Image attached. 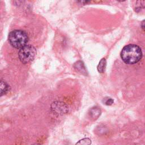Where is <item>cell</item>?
Wrapping results in <instances>:
<instances>
[{
  "instance_id": "6da1fadb",
  "label": "cell",
  "mask_w": 145,
  "mask_h": 145,
  "mask_svg": "<svg viewBox=\"0 0 145 145\" xmlns=\"http://www.w3.org/2000/svg\"><path fill=\"white\" fill-rule=\"evenodd\" d=\"M142 56L141 49L135 44H129L124 46L121 52L122 61L127 64L137 63L140 60Z\"/></svg>"
},
{
  "instance_id": "7a4b0ae2",
  "label": "cell",
  "mask_w": 145,
  "mask_h": 145,
  "mask_svg": "<svg viewBox=\"0 0 145 145\" xmlns=\"http://www.w3.org/2000/svg\"><path fill=\"white\" fill-rule=\"evenodd\" d=\"M8 41L12 46L16 49H21L27 45L28 37L25 32L22 30H14L8 35Z\"/></svg>"
},
{
  "instance_id": "3957f363",
  "label": "cell",
  "mask_w": 145,
  "mask_h": 145,
  "mask_svg": "<svg viewBox=\"0 0 145 145\" xmlns=\"http://www.w3.org/2000/svg\"><path fill=\"white\" fill-rule=\"evenodd\" d=\"M36 54V50L31 45H26L20 49L18 56L20 61L23 63L31 62Z\"/></svg>"
},
{
  "instance_id": "277c9868",
  "label": "cell",
  "mask_w": 145,
  "mask_h": 145,
  "mask_svg": "<svg viewBox=\"0 0 145 145\" xmlns=\"http://www.w3.org/2000/svg\"><path fill=\"white\" fill-rule=\"evenodd\" d=\"M100 113H101L100 109L97 106H94L89 110L88 114L89 117L92 119L96 120L100 116Z\"/></svg>"
},
{
  "instance_id": "5b68a950",
  "label": "cell",
  "mask_w": 145,
  "mask_h": 145,
  "mask_svg": "<svg viewBox=\"0 0 145 145\" xmlns=\"http://www.w3.org/2000/svg\"><path fill=\"white\" fill-rule=\"evenodd\" d=\"M8 91V85L4 81L0 80V96L6 94Z\"/></svg>"
},
{
  "instance_id": "8992f818",
  "label": "cell",
  "mask_w": 145,
  "mask_h": 145,
  "mask_svg": "<svg viewBox=\"0 0 145 145\" xmlns=\"http://www.w3.org/2000/svg\"><path fill=\"white\" fill-rule=\"evenodd\" d=\"M106 60L105 58H102L99 63V65H97V70L100 73H103L105 71V67H106Z\"/></svg>"
},
{
  "instance_id": "52a82bcc",
  "label": "cell",
  "mask_w": 145,
  "mask_h": 145,
  "mask_svg": "<svg viewBox=\"0 0 145 145\" xmlns=\"http://www.w3.org/2000/svg\"><path fill=\"white\" fill-rule=\"evenodd\" d=\"M91 140L89 138H84L78 141L75 145H91Z\"/></svg>"
},
{
  "instance_id": "ba28073f",
  "label": "cell",
  "mask_w": 145,
  "mask_h": 145,
  "mask_svg": "<svg viewBox=\"0 0 145 145\" xmlns=\"http://www.w3.org/2000/svg\"><path fill=\"white\" fill-rule=\"evenodd\" d=\"M114 103V100L111 98L106 97L103 100V103L106 105H111Z\"/></svg>"
},
{
  "instance_id": "9c48e42d",
  "label": "cell",
  "mask_w": 145,
  "mask_h": 145,
  "mask_svg": "<svg viewBox=\"0 0 145 145\" xmlns=\"http://www.w3.org/2000/svg\"><path fill=\"white\" fill-rule=\"evenodd\" d=\"M144 21H143L142 22V28H143V31H144Z\"/></svg>"
},
{
  "instance_id": "30bf717a",
  "label": "cell",
  "mask_w": 145,
  "mask_h": 145,
  "mask_svg": "<svg viewBox=\"0 0 145 145\" xmlns=\"http://www.w3.org/2000/svg\"><path fill=\"white\" fill-rule=\"evenodd\" d=\"M33 145H40V144H33Z\"/></svg>"
}]
</instances>
